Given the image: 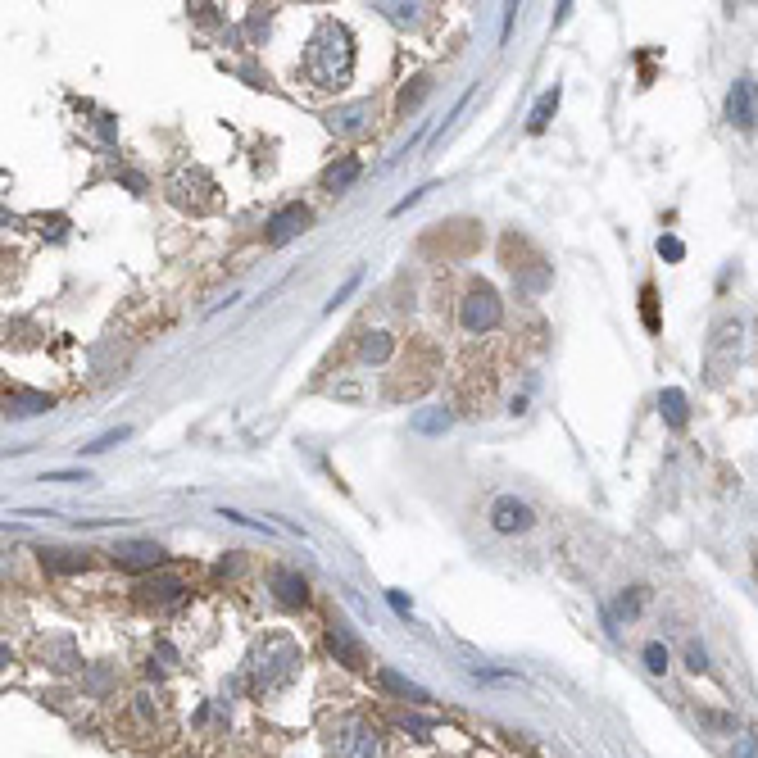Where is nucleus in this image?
I'll return each instance as SVG.
<instances>
[{
  "label": "nucleus",
  "instance_id": "obj_1",
  "mask_svg": "<svg viewBox=\"0 0 758 758\" xmlns=\"http://www.w3.org/2000/svg\"><path fill=\"white\" fill-rule=\"evenodd\" d=\"M350 64H355V50H350V32L341 23H318L314 41L305 50V69L318 87H345L350 82Z\"/></svg>",
  "mask_w": 758,
  "mask_h": 758
},
{
  "label": "nucleus",
  "instance_id": "obj_2",
  "mask_svg": "<svg viewBox=\"0 0 758 758\" xmlns=\"http://www.w3.org/2000/svg\"><path fill=\"white\" fill-rule=\"evenodd\" d=\"M296 663H300L296 640L268 636L264 645L250 654V677H255V690H277V686H286V681L296 677Z\"/></svg>",
  "mask_w": 758,
  "mask_h": 758
},
{
  "label": "nucleus",
  "instance_id": "obj_3",
  "mask_svg": "<svg viewBox=\"0 0 758 758\" xmlns=\"http://www.w3.org/2000/svg\"><path fill=\"white\" fill-rule=\"evenodd\" d=\"M327 758H382V736L368 718L345 713L327 731Z\"/></svg>",
  "mask_w": 758,
  "mask_h": 758
},
{
  "label": "nucleus",
  "instance_id": "obj_4",
  "mask_svg": "<svg viewBox=\"0 0 758 758\" xmlns=\"http://www.w3.org/2000/svg\"><path fill=\"white\" fill-rule=\"evenodd\" d=\"M740 350H745V323H740V318H722L709 336V377L713 382H722V377L740 364Z\"/></svg>",
  "mask_w": 758,
  "mask_h": 758
},
{
  "label": "nucleus",
  "instance_id": "obj_5",
  "mask_svg": "<svg viewBox=\"0 0 758 758\" xmlns=\"http://www.w3.org/2000/svg\"><path fill=\"white\" fill-rule=\"evenodd\" d=\"M500 318H504V305H500V296H495L491 286H477L473 296L463 300V309H459L463 332H491V327H500Z\"/></svg>",
  "mask_w": 758,
  "mask_h": 758
},
{
  "label": "nucleus",
  "instance_id": "obj_6",
  "mask_svg": "<svg viewBox=\"0 0 758 758\" xmlns=\"http://www.w3.org/2000/svg\"><path fill=\"white\" fill-rule=\"evenodd\" d=\"M309 223H314V214H309L305 205H282L273 218H268V241H273V246H286V241H296Z\"/></svg>",
  "mask_w": 758,
  "mask_h": 758
},
{
  "label": "nucleus",
  "instance_id": "obj_7",
  "mask_svg": "<svg viewBox=\"0 0 758 758\" xmlns=\"http://www.w3.org/2000/svg\"><path fill=\"white\" fill-rule=\"evenodd\" d=\"M727 119L736 123L740 132H749L758 123V91H754V82L749 78H736V87H731V96H727Z\"/></svg>",
  "mask_w": 758,
  "mask_h": 758
},
{
  "label": "nucleus",
  "instance_id": "obj_8",
  "mask_svg": "<svg viewBox=\"0 0 758 758\" xmlns=\"http://www.w3.org/2000/svg\"><path fill=\"white\" fill-rule=\"evenodd\" d=\"M532 509L522 500H513V495H504V500H495V509H491V527L495 532H504V536H513V532H527L532 527Z\"/></svg>",
  "mask_w": 758,
  "mask_h": 758
},
{
  "label": "nucleus",
  "instance_id": "obj_9",
  "mask_svg": "<svg viewBox=\"0 0 758 758\" xmlns=\"http://www.w3.org/2000/svg\"><path fill=\"white\" fill-rule=\"evenodd\" d=\"M368 119H373V100H355V105H341L327 114V128L336 132V137H355V132L368 128Z\"/></svg>",
  "mask_w": 758,
  "mask_h": 758
},
{
  "label": "nucleus",
  "instance_id": "obj_10",
  "mask_svg": "<svg viewBox=\"0 0 758 758\" xmlns=\"http://www.w3.org/2000/svg\"><path fill=\"white\" fill-rule=\"evenodd\" d=\"M114 563H119L123 572H146V568H159V563H164V550H159L155 541H132V545H119V550H114Z\"/></svg>",
  "mask_w": 758,
  "mask_h": 758
},
{
  "label": "nucleus",
  "instance_id": "obj_11",
  "mask_svg": "<svg viewBox=\"0 0 758 758\" xmlns=\"http://www.w3.org/2000/svg\"><path fill=\"white\" fill-rule=\"evenodd\" d=\"M327 645H332V654L345 663V668H364V663H368V659H364V645H359V640L350 636V631H345L341 622H336V627L327 631Z\"/></svg>",
  "mask_w": 758,
  "mask_h": 758
},
{
  "label": "nucleus",
  "instance_id": "obj_12",
  "mask_svg": "<svg viewBox=\"0 0 758 758\" xmlns=\"http://www.w3.org/2000/svg\"><path fill=\"white\" fill-rule=\"evenodd\" d=\"M359 173H364V164H359L355 155L336 159V164L323 173V191H332V196H341V191H350V187H355V178H359Z\"/></svg>",
  "mask_w": 758,
  "mask_h": 758
},
{
  "label": "nucleus",
  "instance_id": "obj_13",
  "mask_svg": "<svg viewBox=\"0 0 758 758\" xmlns=\"http://www.w3.org/2000/svg\"><path fill=\"white\" fill-rule=\"evenodd\" d=\"M273 591H277V600H282V604H305L309 586H305V577H300V572L273 568Z\"/></svg>",
  "mask_w": 758,
  "mask_h": 758
},
{
  "label": "nucleus",
  "instance_id": "obj_14",
  "mask_svg": "<svg viewBox=\"0 0 758 758\" xmlns=\"http://www.w3.org/2000/svg\"><path fill=\"white\" fill-rule=\"evenodd\" d=\"M450 423H454V418L445 414L441 404H427V409H418V414L409 418V427H414L418 436H445V432H450Z\"/></svg>",
  "mask_w": 758,
  "mask_h": 758
},
{
  "label": "nucleus",
  "instance_id": "obj_15",
  "mask_svg": "<svg viewBox=\"0 0 758 758\" xmlns=\"http://www.w3.org/2000/svg\"><path fill=\"white\" fill-rule=\"evenodd\" d=\"M377 681H382L386 690H395L400 699H409V704H427V690L418 686V681H409V677H400L395 668H377Z\"/></svg>",
  "mask_w": 758,
  "mask_h": 758
},
{
  "label": "nucleus",
  "instance_id": "obj_16",
  "mask_svg": "<svg viewBox=\"0 0 758 758\" xmlns=\"http://www.w3.org/2000/svg\"><path fill=\"white\" fill-rule=\"evenodd\" d=\"M659 409H663V423H668V427H686V418H690V400H686V391L668 386V391L659 395Z\"/></svg>",
  "mask_w": 758,
  "mask_h": 758
},
{
  "label": "nucleus",
  "instance_id": "obj_17",
  "mask_svg": "<svg viewBox=\"0 0 758 758\" xmlns=\"http://www.w3.org/2000/svg\"><path fill=\"white\" fill-rule=\"evenodd\" d=\"M5 404H10V414H41V409H50V395H41V391H23V386H14V391L5 395Z\"/></svg>",
  "mask_w": 758,
  "mask_h": 758
},
{
  "label": "nucleus",
  "instance_id": "obj_18",
  "mask_svg": "<svg viewBox=\"0 0 758 758\" xmlns=\"http://www.w3.org/2000/svg\"><path fill=\"white\" fill-rule=\"evenodd\" d=\"M141 591H146V600H159V604H178V600H182V591H187V586H182L178 577H159V581H146V586H141Z\"/></svg>",
  "mask_w": 758,
  "mask_h": 758
},
{
  "label": "nucleus",
  "instance_id": "obj_19",
  "mask_svg": "<svg viewBox=\"0 0 758 758\" xmlns=\"http://www.w3.org/2000/svg\"><path fill=\"white\" fill-rule=\"evenodd\" d=\"M41 563H46L50 572H82L87 568V554H69V550H41Z\"/></svg>",
  "mask_w": 758,
  "mask_h": 758
},
{
  "label": "nucleus",
  "instance_id": "obj_20",
  "mask_svg": "<svg viewBox=\"0 0 758 758\" xmlns=\"http://www.w3.org/2000/svg\"><path fill=\"white\" fill-rule=\"evenodd\" d=\"M554 109H559V87H550L541 100H536L532 123H527V128H532V132H545V128H550V119H554Z\"/></svg>",
  "mask_w": 758,
  "mask_h": 758
},
{
  "label": "nucleus",
  "instance_id": "obj_21",
  "mask_svg": "<svg viewBox=\"0 0 758 758\" xmlns=\"http://www.w3.org/2000/svg\"><path fill=\"white\" fill-rule=\"evenodd\" d=\"M359 355H364L368 364H382V359L391 355V336H386V332H368L364 345H359Z\"/></svg>",
  "mask_w": 758,
  "mask_h": 758
},
{
  "label": "nucleus",
  "instance_id": "obj_22",
  "mask_svg": "<svg viewBox=\"0 0 758 758\" xmlns=\"http://www.w3.org/2000/svg\"><path fill=\"white\" fill-rule=\"evenodd\" d=\"M640 318H645V327H650V332H659V291H654L650 282L640 286Z\"/></svg>",
  "mask_w": 758,
  "mask_h": 758
},
{
  "label": "nucleus",
  "instance_id": "obj_23",
  "mask_svg": "<svg viewBox=\"0 0 758 758\" xmlns=\"http://www.w3.org/2000/svg\"><path fill=\"white\" fill-rule=\"evenodd\" d=\"M132 436V427H119V432H105V436H96L91 445H78L82 454H105V450H114V445H123Z\"/></svg>",
  "mask_w": 758,
  "mask_h": 758
},
{
  "label": "nucleus",
  "instance_id": "obj_24",
  "mask_svg": "<svg viewBox=\"0 0 758 758\" xmlns=\"http://www.w3.org/2000/svg\"><path fill=\"white\" fill-rule=\"evenodd\" d=\"M731 758H758V731H740Z\"/></svg>",
  "mask_w": 758,
  "mask_h": 758
},
{
  "label": "nucleus",
  "instance_id": "obj_25",
  "mask_svg": "<svg viewBox=\"0 0 758 758\" xmlns=\"http://www.w3.org/2000/svg\"><path fill=\"white\" fill-rule=\"evenodd\" d=\"M645 668H650V672H668V650H663L659 640H654V645H645Z\"/></svg>",
  "mask_w": 758,
  "mask_h": 758
},
{
  "label": "nucleus",
  "instance_id": "obj_26",
  "mask_svg": "<svg viewBox=\"0 0 758 758\" xmlns=\"http://www.w3.org/2000/svg\"><path fill=\"white\" fill-rule=\"evenodd\" d=\"M686 668H690V672H704V668H709V654H704V645H695V640L686 645Z\"/></svg>",
  "mask_w": 758,
  "mask_h": 758
},
{
  "label": "nucleus",
  "instance_id": "obj_27",
  "mask_svg": "<svg viewBox=\"0 0 758 758\" xmlns=\"http://www.w3.org/2000/svg\"><path fill=\"white\" fill-rule=\"evenodd\" d=\"M359 282H364V273H350V277H345V286H341V291H336V296H332V305H327V309H336V305H345V300H350V296H355V286Z\"/></svg>",
  "mask_w": 758,
  "mask_h": 758
},
{
  "label": "nucleus",
  "instance_id": "obj_28",
  "mask_svg": "<svg viewBox=\"0 0 758 758\" xmlns=\"http://www.w3.org/2000/svg\"><path fill=\"white\" fill-rule=\"evenodd\" d=\"M400 731H409V736H427V731H432V718H409V713H404Z\"/></svg>",
  "mask_w": 758,
  "mask_h": 758
},
{
  "label": "nucleus",
  "instance_id": "obj_29",
  "mask_svg": "<svg viewBox=\"0 0 758 758\" xmlns=\"http://www.w3.org/2000/svg\"><path fill=\"white\" fill-rule=\"evenodd\" d=\"M659 255H663V259H672V264H677V259L686 255V246H681L677 237H659Z\"/></svg>",
  "mask_w": 758,
  "mask_h": 758
},
{
  "label": "nucleus",
  "instance_id": "obj_30",
  "mask_svg": "<svg viewBox=\"0 0 758 758\" xmlns=\"http://www.w3.org/2000/svg\"><path fill=\"white\" fill-rule=\"evenodd\" d=\"M41 482H55V486H78V482H91L87 473H46Z\"/></svg>",
  "mask_w": 758,
  "mask_h": 758
},
{
  "label": "nucleus",
  "instance_id": "obj_31",
  "mask_svg": "<svg viewBox=\"0 0 758 758\" xmlns=\"http://www.w3.org/2000/svg\"><path fill=\"white\" fill-rule=\"evenodd\" d=\"M699 718L709 722V727H718V731H736V718H722V713H709V709H704Z\"/></svg>",
  "mask_w": 758,
  "mask_h": 758
},
{
  "label": "nucleus",
  "instance_id": "obj_32",
  "mask_svg": "<svg viewBox=\"0 0 758 758\" xmlns=\"http://www.w3.org/2000/svg\"><path fill=\"white\" fill-rule=\"evenodd\" d=\"M386 600H391V609H395V613H400V618H409V609H414V604H409V600H404V595H400V591H386Z\"/></svg>",
  "mask_w": 758,
  "mask_h": 758
}]
</instances>
